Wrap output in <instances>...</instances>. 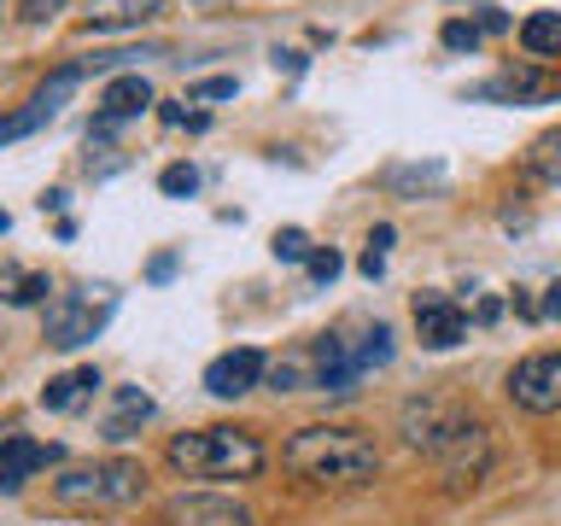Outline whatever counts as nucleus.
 Returning <instances> with one entry per match:
<instances>
[{"mask_svg":"<svg viewBox=\"0 0 561 526\" xmlns=\"http://www.w3.org/2000/svg\"><path fill=\"white\" fill-rule=\"evenodd\" d=\"M170 0H88V18H82V30H140L147 18H158Z\"/></svg>","mask_w":561,"mask_h":526,"instance_id":"1a4fd4ad","label":"nucleus"},{"mask_svg":"<svg viewBox=\"0 0 561 526\" xmlns=\"http://www.w3.org/2000/svg\"><path fill=\"white\" fill-rule=\"evenodd\" d=\"M158 187H164L170 199H193V193H199V170H193V164H170L164 175H158Z\"/></svg>","mask_w":561,"mask_h":526,"instance_id":"aec40b11","label":"nucleus"},{"mask_svg":"<svg viewBox=\"0 0 561 526\" xmlns=\"http://www.w3.org/2000/svg\"><path fill=\"white\" fill-rule=\"evenodd\" d=\"M77 82H82V70H77V65H65L59 77H47L42 88H35V105H47V112H59V105H65L70 94H77Z\"/></svg>","mask_w":561,"mask_h":526,"instance_id":"6ab92c4d","label":"nucleus"},{"mask_svg":"<svg viewBox=\"0 0 561 526\" xmlns=\"http://www.w3.org/2000/svg\"><path fill=\"white\" fill-rule=\"evenodd\" d=\"M18 485H24V480H18V473H7V468H0V491H18Z\"/></svg>","mask_w":561,"mask_h":526,"instance_id":"cd10ccee","label":"nucleus"},{"mask_svg":"<svg viewBox=\"0 0 561 526\" xmlns=\"http://www.w3.org/2000/svg\"><path fill=\"white\" fill-rule=\"evenodd\" d=\"M59 456H65L59 445H35V438H24V433H7V438H0V468L18 473V480H30V473L53 468Z\"/></svg>","mask_w":561,"mask_h":526,"instance_id":"f8f14e48","label":"nucleus"},{"mask_svg":"<svg viewBox=\"0 0 561 526\" xmlns=\"http://www.w3.org/2000/svg\"><path fill=\"white\" fill-rule=\"evenodd\" d=\"M340 270H345V263H340V252H333V245H328V252H310V275H316V281H333Z\"/></svg>","mask_w":561,"mask_h":526,"instance_id":"393cba45","label":"nucleus"},{"mask_svg":"<svg viewBox=\"0 0 561 526\" xmlns=\"http://www.w3.org/2000/svg\"><path fill=\"white\" fill-rule=\"evenodd\" d=\"M7 228H12V217H7V210H0V235H7Z\"/></svg>","mask_w":561,"mask_h":526,"instance_id":"c85d7f7f","label":"nucleus"},{"mask_svg":"<svg viewBox=\"0 0 561 526\" xmlns=\"http://www.w3.org/2000/svg\"><path fill=\"white\" fill-rule=\"evenodd\" d=\"M275 258H280V263H310L305 228H280V235H275Z\"/></svg>","mask_w":561,"mask_h":526,"instance_id":"412c9836","label":"nucleus"},{"mask_svg":"<svg viewBox=\"0 0 561 526\" xmlns=\"http://www.w3.org/2000/svg\"><path fill=\"white\" fill-rule=\"evenodd\" d=\"M152 410H158V403H152L147 392H140V386H123V392H117V410L105 415V438H112V445L135 438V433L152 421Z\"/></svg>","mask_w":561,"mask_h":526,"instance_id":"4468645a","label":"nucleus"},{"mask_svg":"<svg viewBox=\"0 0 561 526\" xmlns=\"http://www.w3.org/2000/svg\"><path fill=\"white\" fill-rule=\"evenodd\" d=\"M351 357H357V375H368V368H386L392 363V328H368L357 345H351Z\"/></svg>","mask_w":561,"mask_h":526,"instance_id":"f3484780","label":"nucleus"},{"mask_svg":"<svg viewBox=\"0 0 561 526\" xmlns=\"http://www.w3.org/2000/svg\"><path fill=\"white\" fill-rule=\"evenodd\" d=\"M42 123H53V112H47V105H35V100L24 105V112H7V117H0V147H12V140L35 135Z\"/></svg>","mask_w":561,"mask_h":526,"instance_id":"a211bd4d","label":"nucleus"},{"mask_svg":"<svg viewBox=\"0 0 561 526\" xmlns=\"http://www.w3.org/2000/svg\"><path fill=\"white\" fill-rule=\"evenodd\" d=\"M147 105H152L147 77H112L100 88V129H112V123H123V117H140Z\"/></svg>","mask_w":561,"mask_h":526,"instance_id":"9d476101","label":"nucleus"},{"mask_svg":"<svg viewBox=\"0 0 561 526\" xmlns=\"http://www.w3.org/2000/svg\"><path fill=\"white\" fill-rule=\"evenodd\" d=\"M263 375H270L263 351L240 345V351H222V357L205 368V392H210V398H245L252 386H263Z\"/></svg>","mask_w":561,"mask_h":526,"instance_id":"6e6552de","label":"nucleus"},{"mask_svg":"<svg viewBox=\"0 0 561 526\" xmlns=\"http://www.w3.org/2000/svg\"><path fill=\"white\" fill-rule=\"evenodd\" d=\"M415 333H421V345H427V351H450V345L468 340V316L445 293H421L415 298Z\"/></svg>","mask_w":561,"mask_h":526,"instance_id":"0eeeda50","label":"nucleus"},{"mask_svg":"<svg viewBox=\"0 0 561 526\" xmlns=\"http://www.w3.org/2000/svg\"><path fill=\"white\" fill-rule=\"evenodd\" d=\"M280 462L310 485H368L380 473V450L357 427H305L280 445Z\"/></svg>","mask_w":561,"mask_h":526,"instance_id":"f257e3e1","label":"nucleus"},{"mask_svg":"<svg viewBox=\"0 0 561 526\" xmlns=\"http://www.w3.org/2000/svg\"><path fill=\"white\" fill-rule=\"evenodd\" d=\"M193 100H234V77H205V82H193Z\"/></svg>","mask_w":561,"mask_h":526,"instance_id":"b1692460","label":"nucleus"},{"mask_svg":"<svg viewBox=\"0 0 561 526\" xmlns=\"http://www.w3.org/2000/svg\"><path fill=\"white\" fill-rule=\"evenodd\" d=\"M164 526H257L252 508H240L234 498H217V491H182V498L164 503Z\"/></svg>","mask_w":561,"mask_h":526,"instance_id":"423d86ee","label":"nucleus"},{"mask_svg":"<svg viewBox=\"0 0 561 526\" xmlns=\"http://www.w3.org/2000/svg\"><path fill=\"white\" fill-rule=\"evenodd\" d=\"M94 392H100V368H70V375L42 386V403H47V410H59V415H70V410H82Z\"/></svg>","mask_w":561,"mask_h":526,"instance_id":"ddd939ff","label":"nucleus"},{"mask_svg":"<svg viewBox=\"0 0 561 526\" xmlns=\"http://www.w3.org/2000/svg\"><path fill=\"white\" fill-rule=\"evenodd\" d=\"M164 462L182 473V480H257L263 473V445L245 427H193L175 433Z\"/></svg>","mask_w":561,"mask_h":526,"instance_id":"f03ea898","label":"nucleus"},{"mask_svg":"<svg viewBox=\"0 0 561 526\" xmlns=\"http://www.w3.org/2000/svg\"><path fill=\"white\" fill-rule=\"evenodd\" d=\"M47 293H53V287H47V275H24V281H18V287H12L7 298H12V305H42Z\"/></svg>","mask_w":561,"mask_h":526,"instance_id":"5701e85b","label":"nucleus"},{"mask_svg":"<svg viewBox=\"0 0 561 526\" xmlns=\"http://www.w3.org/2000/svg\"><path fill=\"white\" fill-rule=\"evenodd\" d=\"M53 498L70 508H123L147 498V468L129 456H105L94 468H70L65 480H53Z\"/></svg>","mask_w":561,"mask_h":526,"instance_id":"7ed1b4c3","label":"nucleus"},{"mask_svg":"<svg viewBox=\"0 0 561 526\" xmlns=\"http://www.w3.org/2000/svg\"><path fill=\"white\" fill-rule=\"evenodd\" d=\"M543 94H556V82L543 70H497L491 82L473 88V100H543Z\"/></svg>","mask_w":561,"mask_h":526,"instance_id":"9b49d317","label":"nucleus"},{"mask_svg":"<svg viewBox=\"0 0 561 526\" xmlns=\"http://www.w3.org/2000/svg\"><path fill=\"white\" fill-rule=\"evenodd\" d=\"M117 310V293L112 287H82V293H65L47 305V345L59 351H77L88 340H100L105 322H112Z\"/></svg>","mask_w":561,"mask_h":526,"instance_id":"20e7f679","label":"nucleus"},{"mask_svg":"<svg viewBox=\"0 0 561 526\" xmlns=\"http://www.w3.org/2000/svg\"><path fill=\"white\" fill-rule=\"evenodd\" d=\"M543 316H550V322H561V281L550 287V298H543Z\"/></svg>","mask_w":561,"mask_h":526,"instance_id":"bb28decb","label":"nucleus"},{"mask_svg":"<svg viewBox=\"0 0 561 526\" xmlns=\"http://www.w3.org/2000/svg\"><path fill=\"white\" fill-rule=\"evenodd\" d=\"M480 35H485L480 24H468V18H450V24H445V47H456V53L468 47V53H473V47H480Z\"/></svg>","mask_w":561,"mask_h":526,"instance_id":"4be33fe9","label":"nucleus"},{"mask_svg":"<svg viewBox=\"0 0 561 526\" xmlns=\"http://www.w3.org/2000/svg\"><path fill=\"white\" fill-rule=\"evenodd\" d=\"M18 12H24V24H47L53 12H65V0H24Z\"/></svg>","mask_w":561,"mask_h":526,"instance_id":"a878e982","label":"nucleus"},{"mask_svg":"<svg viewBox=\"0 0 561 526\" xmlns=\"http://www.w3.org/2000/svg\"><path fill=\"white\" fill-rule=\"evenodd\" d=\"M520 47L533 53V59H556L561 53V12H533L520 24Z\"/></svg>","mask_w":561,"mask_h":526,"instance_id":"2eb2a0df","label":"nucleus"},{"mask_svg":"<svg viewBox=\"0 0 561 526\" xmlns=\"http://www.w3.org/2000/svg\"><path fill=\"white\" fill-rule=\"evenodd\" d=\"M526 175H533V182H561V129L533 140V152H526Z\"/></svg>","mask_w":561,"mask_h":526,"instance_id":"dca6fc26","label":"nucleus"},{"mask_svg":"<svg viewBox=\"0 0 561 526\" xmlns=\"http://www.w3.org/2000/svg\"><path fill=\"white\" fill-rule=\"evenodd\" d=\"M508 398L526 415H556L561 410V351H533L508 368Z\"/></svg>","mask_w":561,"mask_h":526,"instance_id":"39448f33","label":"nucleus"}]
</instances>
